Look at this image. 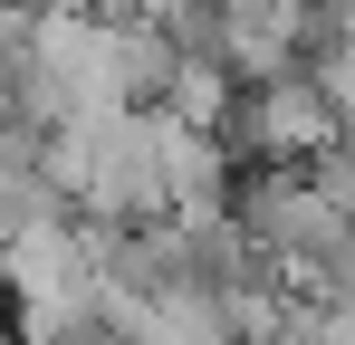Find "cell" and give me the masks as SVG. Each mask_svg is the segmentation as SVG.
<instances>
[{"label":"cell","mask_w":355,"mask_h":345,"mask_svg":"<svg viewBox=\"0 0 355 345\" xmlns=\"http://www.w3.org/2000/svg\"><path fill=\"white\" fill-rule=\"evenodd\" d=\"M327 144H346V115L327 106V87L307 67L240 87V115H231V154L240 163H317Z\"/></svg>","instance_id":"1"},{"label":"cell","mask_w":355,"mask_h":345,"mask_svg":"<svg viewBox=\"0 0 355 345\" xmlns=\"http://www.w3.org/2000/svg\"><path fill=\"white\" fill-rule=\"evenodd\" d=\"M164 115H173V125H202V134H231V115H240V77H231L211 48H182V67L164 77Z\"/></svg>","instance_id":"2"}]
</instances>
